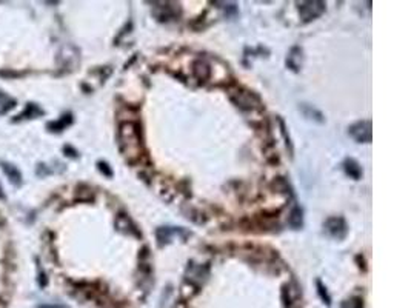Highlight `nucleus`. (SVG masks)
Returning a JSON list of instances; mask_svg holds the SVG:
<instances>
[{
  "mask_svg": "<svg viewBox=\"0 0 411 308\" xmlns=\"http://www.w3.org/2000/svg\"><path fill=\"white\" fill-rule=\"evenodd\" d=\"M39 308H65L62 305H39Z\"/></svg>",
  "mask_w": 411,
  "mask_h": 308,
  "instance_id": "15",
  "label": "nucleus"
},
{
  "mask_svg": "<svg viewBox=\"0 0 411 308\" xmlns=\"http://www.w3.org/2000/svg\"><path fill=\"white\" fill-rule=\"evenodd\" d=\"M342 308H364V299L362 298H351L342 304Z\"/></svg>",
  "mask_w": 411,
  "mask_h": 308,
  "instance_id": "11",
  "label": "nucleus"
},
{
  "mask_svg": "<svg viewBox=\"0 0 411 308\" xmlns=\"http://www.w3.org/2000/svg\"><path fill=\"white\" fill-rule=\"evenodd\" d=\"M344 168H345L347 174L351 179H354V180H359L362 177V174H364V171H362L360 165L356 162L354 159H347L345 162H344Z\"/></svg>",
  "mask_w": 411,
  "mask_h": 308,
  "instance_id": "5",
  "label": "nucleus"
},
{
  "mask_svg": "<svg viewBox=\"0 0 411 308\" xmlns=\"http://www.w3.org/2000/svg\"><path fill=\"white\" fill-rule=\"evenodd\" d=\"M72 122V117H71V114H66V116H63L62 119H59L57 122H53V123H48V128H50L51 131H62V130H65L69 123Z\"/></svg>",
  "mask_w": 411,
  "mask_h": 308,
  "instance_id": "8",
  "label": "nucleus"
},
{
  "mask_svg": "<svg viewBox=\"0 0 411 308\" xmlns=\"http://www.w3.org/2000/svg\"><path fill=\"white\" fill-rule=\"evenodd\" d=\"M317 293H319V296H320V299H322L326 305H330V304H331V298H330V294L326 293V288L322 285V282H320V280H317Z\"/></svg>",
  "mask_w": 411,
  "mask_h": 308,
  "instance_id": "12",
  "label": "nucleus"
},
{
  "mask_svg": "<svg viewBox=\"0 0 411 308\" xmlns=\"http://www.w3.org/2000/svg\"><path fill=\"white\" fill-rule=\"evenodd\" d=\"M43 114V111L37 106V105H34V103H28L27 105V109L23 111L22 114L17 116V120L20 119H34V117H37V116H42Z\"/></svg>",
  "mask_w": 411,
  "mask_h": 308,
  "instance_id": "7",
  "label": "nucleus"
},
{
  "mask_svg": "<svg viewBox=\"0 0 411 308\" xmlns=\"http://www.w3.org/2000/svg\"><path fill=\"white\" fill-rule=\"evenodd\" d=\"M325 231L330 234L331 238L334 239H345L347 236V233H348V227H347V222L344 217H339V216H336V217H328L325 220Z\"/></svg>",
  "mask_w": 411,
  "mask_h": 308,
  "instance_id": "2",
  "label": "nucleus"
},
{
  "mask_svg": "<svg viewBox=\"0 0 411 308\" xmlns=\"http://www.w3.org/2000/svg\"><path fill=\"white\" fill-rule=\"evenodd\" d=\"M325 11V3L323 2H302L299 3V12L300 17L304 22H311L316 17L322 16V12Z\"/></svg>",
  "mask_w": 411,
  "mask_h": 308,
  "instance_id": "3",
  "label": "nucleus"
},
{
  "mask_svg": "<svg viewBox=\"0 0 411 308\" xmlns=\"http://www.w3.org/2000/svg\"><path fill=\"white\" fill-rule=\"evenodd\" d=\"M97 167H99V170L103 172V174L106 176V177H111L113 176V171H111V168L108 167V164L106 162H99L97 164Z\"/></svg>",
  "mask_w": 411,
  "mask_h": 308,
  "instance_id": "13",
  "label": "nucleus"
},
{
  "mask_svg": "<svg viewBox=\"0 0 411 308\" xmlns=\"http://www.w3.org/2000/svg\"><path fill=\"white\" fill-rule=\"evenodd\" d=\"M348 134L351 136V137L359 142V143H368L371 142V122L368 120H360L353 123L351 127L348 128Z\"/></svg>",
  "mask_w": 411,
  "mask_h": 308,
  "instance_id": "1",
  "label": "nucleus"
},
{
  "mask_svg": "<svg viewBox=\"0 0 411 308\" xmlns=\"http://www.w3.org/2000/svg\"><path fill=\"white\" fill-rule=\"evenodd\" d=\"M0 199H2V201H6V196H5V193H3L2 185H0Z\"/></svg>",
  "mask_w": 411,
  "mask_h": 308,
  "instance_id": "16",
  "label": "nucleus"
},
{
  "mask_svg": "<svg viewBox=\"0 0 411 308\" xmlns=\"http://www.w3.org/2000/svg\"><path fill=\"white\" fill-rule=\"evenodd\" d=\"M288 224L294 230H299V228H302V225H304V216H302V209L299 206H296L291 211V214H289Z\"/></svg>",
  "mask_w": 411,
  "mask_h": 308,
  "instance_id": "6",
  "label": "nucleus"
},
{
  "mask_svg": "<svg viewBox=\"0 0 411 308\" xmlns=\"http://www.w3.org/2000/svg\"><path fill=\"white\" fill-rule=\"evenodd\" d=\"M194 72H196V76L199 79L205 80V79L210 77V72L211 71H210L207 64H203V62H196V64H194Z\"/></svg>",
  "mask_w": 411,
  "mask_h": 308,
  "instance_id": "10",
  "label": "nucleus"
},
{
  "mask_svg": "<svg viewBox=\"0 0 411 308\" xmlns=\"http://www.w3.org/2000/svg\"><path fill=\"white\" fill-rule=\"evenodd\" d=\"M0 167H2L3 172L6 174V177L9 179V182L16 185V187H20L23 179H22V172L19 171V168L13 164H8V162H0Z\"/></svg>",
  "mask_w": 411,
  "mask_h": 308,
  "instance_id": "4",
  "label": "nucleus"
},
{
  "mask_svg": "<svg viewBox=\"0 0 411 308\" xmlns=\"http://www.w3.org/2000/svg\"><path fill=\"white\" fill-rule=\"evenodd\" d=\"M39 283H40V287H46V276L43 271H40V274H39Z\"/></svg>",
  "mask_w": 411,
  "mask_h": 308,
  "instance_id": "14",
  "label": "nucleus"
},
{
  "mask_svg": "<svg viewBox=\"0 0 411 308\" xmlns=\"http://www.w3.org/2000/svg\"><path fill=\"white\" fill-rule=\"evenodd\" d=\"M300 109H302V113L305 114V117H310V119H313V116H316L314 119H316L317 122H323V116H322V113L320 111H317V109H314L311 105H307V103H302L300 105Z\"/></svg>",
  "mask_w": 411,
  "mask_h": 308,
  "instance_id": "9",
  "label": "nucleus"
}]
</instances>
